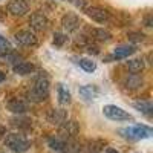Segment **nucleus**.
<instances>
[{"label":"nucleus","mask_w":153,"mask_h":153,"mask_svg":"<svg viewBox=\"0 0 153 153\" xmlns=\"http://www.w3.org/2000/svg\"><path fill=\"white\" fill-rule=\"evenodd\" d=\"M106 153H120V152H117L115 149H107V150H106Z\"/></svg>","instance_id":"nucleus-36"},{"label":"nucleus","mask_w":153,"mask_h":153,"mask_svg":"<svg viewBox=\"0 0 153 153\" xmlns=\"http://www.w3.org/2000/svg\"><path fill=\"white\" fill-rule=\"evenodd\" d=\"M5 146L14 153H25L29 150L31 143L22 133H6L5 135Z\"/></svg>","instance_id":"nucleus-2"},{"label":"nucleus","mask_w":153,"mask_h":153,"mask_svg":"<svg viewBox=\"0 0 153 153\" xmlns=\"http://www.w3.org/2000/svg\"><path fill=\"white\" fill-rule=\"evenodd\" d=\"M136 52V48L132 46V45H124V46H118L117 49L113 51V58L117 60H123V58H127L130 57L132 54Z\"/></svg>","instance_id":"nucleus-13"},{"label":"nucleus","mask_w":153,"mask_h":153,"mask_svg":"<svg viewBox=\"0 0 153 153\" xmlns=\"http://www.w3.org/2000/svg\"><path fill=\"white\" fill-rule=\"evenodd\" d=\"M103 146H104L103 141H92L91 147H89V153H98V152H101V150H103Z\"/></svg>","instance_id":"nucleus-27"},{"label":"nucleus","mask_w":153,"mask_h":153,"mask_svg":"<svg viewBox=\"0 0 153 153\" xmlns=\"http://www.w3.org/2000/svg\"><path fill=\"white\" fill-rule=\"evenodd\" d=\"M143 76L141 75H138V74H130V75H127L126 76V80H124V86L129 89V91H135V89H139L143 86Z\"/></svg>","instance_id":"nucleus-14"},{"label":"nucleus","mask_w":153,"mask_h":153,"mask_svg":"<svg viewBox=\"0 0 153 153\" xmlns=\"http://www.w3.org/2000/svg\"><path fill=\"white\" fill-rule=\"evenodd\" d=\"M80 150H81V146L78 141H75V139H66L60 153H78Z\"/></svg>","instance_id":"nucleus-18"},{"label":"nucleus","mask_w":153,"mask_h":153,"mask_svg":"<svg viewBox=\"0 0 153 153\" xmlns=\"http://www.w3.org/2000/svg\"><path fill=\"white\" fill-rule=\"evenodd\" d=\"M68 42V35H65V34H61V32H55L54 34V45L55 46H63Z\"/></svg>","instance_id":"nucleus-26"},{"label":"nucleus","mask_w":153,"mask_h":153,"mask_svg":"<svg viewBox=\"0 0 153 153\" xmlns=\"http://www.w3.org/2000/svg\"><path fill=\"white\" fill-rule=\"evenodd\" d=\"M29 26L37 32H42V31L48 29L49 20L45 14H42V12H32L31 17H29Z\"/></svg>","instance_id":"nucleus-7"},{"label":"nucleus","mask_w":153,"mask_h":153,"mask_svg":"<svg viewBox=\"0 0 153 153\" xmlns=\"http://www.w3.org/2000/svg\"><path fill=\"white\" fill-rule=\"evenodd\" d=\"M12 71H14V74L17 75H31L34 71H35V66L32 65V63H28V61H19L17 65L12 66Z\"/></svg>","instance_id":"nucleus-15"},{"label":"nucleus","mask_w":153,"mask_h":153,"mask_svg":"<svg viewBox=\"0 0 153 153\" xmlns=\"http://www.w3.org/2000/svg\"><path fill=\"white\" fill-rule=\"evenodd\" d=\"M57 94H58V101L61 104H69L71 103V94H69V91L63 84H58Z\"/></svg>","instance_id":"nucleus-22"},{"label":"nucleus","mask_w":153,"mask_h":153,"mask_svg":"<svg viewBox=\"0 0 153 153\" xmlns=\"http://www.w3.org/2000/svg\"><path fill=\"white\" fill-rule=\"evenodd\" d=\"M103 113L104 117H107L112 121H130L132 117L126 110H123L118 106H113V104H107L103 107Z\"/></svg>","instance_id":"nucleus-5"},{"label":"nucleus","mask_w":153,"mask_h":153,"mask_svg":"<svg viewBox=\"0 0 153 153\" xmlns=\"http://www.w3.org/2000/svg\"><path fill=\"white\" fill-rule=\"evenodd\" d=\"M80 17L76 16V14H72V12H68V14H65L61 17V25H63V28H65L68 32H72L75 31L76 28L80 26Z\"/></svg>","instance_id":"nucleus-11"},{"label":"nucleus","mask_w":153,"mask_h":153,"mask_svg":"<svg viewBox=\"0 0 153 153\" xmlns=\"http://www.w3.org/2000/svg\"><path fill=\"white\" fill-rule=\"evenodd\" d=\"M6 107L9 112L17 113V115H23L29 110V104L25 100H20V98H11L6 103Z\"/></svg>","instance_id":"nucleus-9"},{"label":"nucleus","mask_w":153,"mask_h":153,"mask_svg":"<svg viewBox=\"0 0 153 153\" xmlns=\"http://www.w3.org/2000/svg\"><path fill=\"white\" fill-rule=\"evenodd\" d=\"M65 141H66V139H63V138H60V136L51 138V139H49V149H51V150H55V152H60V150L63 149V146H65Z\"/></svg>","instance_id":"nucleus-24"},{"label":"nucleus","mask_w":153,"mask_h":153,"mask_svg":"<svg viewBox=\"0 0 153 153\" xmlns=\"http://www.w3.org/2000/svg\"><path fill=\"white\" fill-rule=\"evenodd\" d=\"M0 153H3V152H0Z\"/></svg>","instance_id":"nucleus-37"},{"label":"nucleus","mask_w":153,"mask_h":153,"mask_svg":"<svg viewBox=\"0 0 153 153\" xmlns=\"http://www.w3.org/2000/svg\"><path fill=\"white\" fill-rule=\"evenodd\" d=\"M87 52H89V54H100V49H98L97 46L87 45Z\"/></svg>","instance_id":"nucleus-31"},{"label":"nucleus","mask_w":153,"mask_h":153,"mask_svg":"<svg viewBox=\"0 0 153 153\" xmlns=\"http://www.w3.org/2000/svg\"><path fill=\"white\" fill-rule=\"evenodd\" d=\"M120 133H123L124 138H129L132 141H138V139H146L152 136V129L147 126H132L127 129L120 130Z\"/></svg>","instance_id":"nucleus-3"},{"label":"nucleus","mask_w":153,"mask_h":153,"mask_svg":"<svg viewBox=\"0 0 153 153\" xmlns=\"http://www.w3.org/2000/svg\"><path fill=\"white\" fill-rule=\"evenodd\" d=\"M66 120H68V112L65 109H52V110H49V113H48V121L51 124L60 126L63 121H66Z\"/></svg>","instance_id":"nucleus-12"},{"label":"nucleus","mask_w":153,"mask_h":153,"mask_svg":"<svg viewBox=\"0 0 153 153\" xmlns=\"http://www.w3.org/2000/svg\"><path fill=\"white\" fill-rule=\"evenodd\" d=\"M16 42L22 46H35L37 45V37L34 32L28 31V29H23L19 31L16 34Z\"/></svg>","instance_id":"nucleus-10"},{"label":"nucleus","mask_w":153,"mask_h":153,"mask_svg":"<svg viewBox=\"0 0 153 153\" xmlns=\"http://www.w3.org/2000/svg\"><path fill=\"white\" fill-rule=\"evenodd\" d=\"M11 49L12 48H11L9 42L6 40V38L0 37V54H5V52H8V51H11Z\"/></svg>","instance_id":"nucleus-28"},{"label":"nucleus","mask_w":153,"mask_h":153,"mask_svg":"<svg viewBox=\"0 0 153 153\" xmlns=\"http://www.w3.org/2000/svg\"><path fill=\"white\" fill-rule=\"evenodd\" d=\"M78 65H80V68H81L83 71H86V72H94V71L97 69L95 61L89 60V58H81V60L78 61Z\"/></svg>","instance_id":"nucleus-23"},{"label":"nucleus","mask_w":153,"mask_h":153,"mask_svg":"<svg viewBox=\"0 0 153 153\" xmlns=\"http://www.w3.org/2000/svg\"><path fill=\"white\" fill-rule=\"evenodd\" d=\"M144 23H146V26H149V28L152 26V16H150V14H149V16L146 17V20H144Z\"/></svg>","instance_id":"nucleus-32"},{"label":"nucleus","mask_w":153,"mask_h":153,"mask_svg":"<svg viewBox=\"0 0 153 153\" xmlns=\"http://www.w3.org/2000/svg\"><path fill=\"white\" fill-rule=\"evenodd\" d=\"M129 40L130 42H143L144 40V34L143 32H130L129 34Z\"/></svg>","instance_id":"nucleus-29"},{"label":"nucleus","mask_w":153,"mask_h":153,"mask_svg":"<svg viewBox=\"0 0 153 153\" xmlns=\"http://www.w3.org/2000/svg\"><path fill=\"white\" fill-rule=\"evenodd\" d=\"M49 89H51V83L48 75H40L37 76V80L34 81V86L29 89L28 92V100L31 103H43V101L49 97Z\"/></svg>","instance_id":"nucleus-1"},{"label":"nucleus","mask_w":153,"mask_h":153,"mask_svg":"<svg viewBox=\"0 0 153 153\" xmlns=\"http://www.w3.org/2000/svg\"><path fill=\"white\" fill-rule=\"evenodd\" d=\"M0 61L2 63H11V65H17L19 61H22V57L11 49V51H8V52H5V54H0Z\"/></svg>","instance_id":"nucleus-19"},{"label":"nucleus","mask_w":153,"mask_h":153,"mask_svg":"<svg viewBox=\"0 0 153 153\" xmlns=\"http://www.w3.org/2000/svg\"><path fill=\"white\" fill-rule=\"evenodd\" d=\"M80 132V126L75 120H66L58 126V135L63 139H74Z\"/></svg>","instance_id":"nucleus-4"},{"label":"nucleus","mask_w":153,"mask_h":153,"mask_svg":"<svg viewBox=\"0 0 153 153\" xmlns=\"http://www.w3.org/2000/svg\"><path fill=\"white\" fill-rule=\"evenodd\" d=\"M12 124L19 129H29L31 127V121L26 120V118H14L12 120Z\"/></svg>","instance_id":"nucleus-25"},{"label":"nucleus","mask_w":153,"mask_h":153,"mask_svg":"<svg viewBox=\"0 0 153 153\" xmlns=\"http://www.w3.org/2000/svg\"><path fill=\"white\" fill-rule=\"evenodd\" d=\"M91 35L98 42H109L112 38V34L103 28H92L91 29Z\"/></svg>","instance_id":"nucleus-17"},{"label":"nucleus","mask_w":153,"mask_h":153,"mask_svg":"<svg viewBox=\"0 0 153 153\" xmlns=\"http://www.w3.org/2000/svg\"><path fill=\"white\" fill-rule=\"evenodd\" d=\"M6 135V130H5V127H0V138L5 136Z\"/></svg>","instance_id":"nucleus-34"},{"label":"nucleus","mask_w":153,"mask_h":153,"mask_svg":"<svg viewBox=\"0 0 153 153\" xmlns=\"http://www.w3.org/2000/svg\"><path fill=\"white\" fill-rule=\"evenodd\" d=\"M29 11V5L26 0H9L8 3V12L16 17H22Z\"/></svg>","instance_id":"nucleus-8"},{"label":"nucleus","mask_w":153,"mask_h":153,"mask_svg":"<svg viewBox=\"0 0 153 153\" xmlns=\"http://www.w3.org/2000/svg\"><path fill=\"white\" fill-rule=\"evenodd\" d=\"M84 12L87 14V17H91L97 23H106V22L110 20V12L106 11L104 8H100V6L84 8Z\"/></svg>","instance_id":"nucleus-6"},{"label":"nucleus","mask_w":153,"mask_h":153,"mask_svg":"<svg viewBox=\"0 0 153 153\" xmlns=\"http://www.w3.org/2000/svg\"><path fill=\"white\" fill-rule=\"evenodd\" d=\"M5 19H6V12L3 9H0V22H3Z\"/></svg>","instance_id":"nucleus-33"},{"label":"nucleus","mask_w":153,"mask_h":153,"mask_svg":"<svg viewBox=\"0 0 153 153\" xmlns=\"http://www.w3.org/2000/svg\"><path fill=\"white\" fill-rule=\"evenodd\" d=\"M133 107L144 115H152L153 112V104L150 101H136V103H133Z\"/></svg>","instance_id":"nucleus-21"},{"label":"nucleus","mask_w":153,"mask_h":153,"mask_svg":"<svg viewBox=\"0 0 153 153\" xmlns=\"http://www.w3.org/2000/svg\"><path fill=\"white\" fill-rule=\"evenodd\" d=\"M98 94H100L98 87L94 86V84H87V86L80 87V95H81L83 98H86V100H94Z\"/></svg>","instance_id":"nucleus-16"},{"label":"nucleus","mask_w":153,"mask_h":153,"mask_svg":"<svg viewBox=\"0 0 153 153\" xmlns=\"http://www.w3.org/2000/svg\"><path fill=\"white\" fill-rule=\"evenodd\" d=\"M5 81V72L0 71V83H3Z\"/></svg>","instance_id":"nucleus-35"},{"label":"nucleus","mask_w":153,"mask_h":153,"mask_svg":"<svg viewBox=\"0 0 153 153\" xmlns=\"http://www.w3.org/2000/svg\"><path fill=\"white\" fill-rule=\"evenodd\" d=\"M66 2L72 3L75 8H78V9H84V8H86V2H87V0H66Z\"/></svg>","instance_id":"nucleus-30"},{"label":"nucleus","mask_w":153,"mask_h":153,"mask_svg":"<svg viewBox=\"0 0 153 153\" xmlns=\"http://www.w3.org/2000/svg\"><path fill=\"white\" fill-rule=\"evenodd\" d=\"M126 66H127V69H129L132 74H138V72H141L144 69V61L141 58H133V60L127 61Z\"/></svg>","instance_id":"nucleus-20"}]
</instances>
